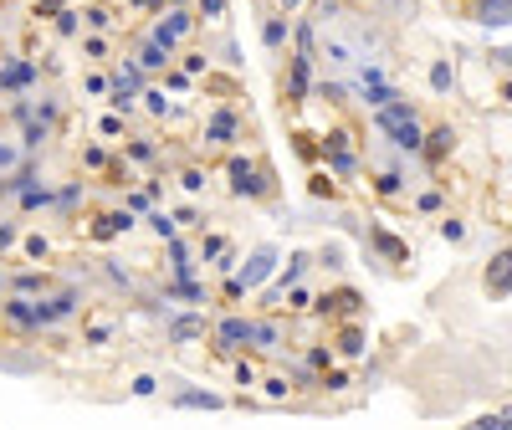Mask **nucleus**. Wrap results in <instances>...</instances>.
I'll return each instance as SVG.
<instances>
[{"mask_svg": "<svg viewBox=\"0 0 512 430\" xmlns=\"http://www.w3.org/2000/svg\"><path fill=\"white\" fill-rule=\"evenodd\" d=\"M308 267H313V262H308L303 251H297V256H287V272H282V287H287V282H297V277H303Z\"/></svg>", "mask_w": 512, "mask_h": 430, "instance_id": "c85d7f7f", "label": "nucleus"}, {"mask_svg": "<svg viewBox=\"0 0 512 430\" xmlns=\"http://www.w3.org/2000/svg\"><path fill=\"white\" fill-rule=\"evenodd\" d=\"M262 41H267V47L277 52V47H282V41H287V16H272V21L262 26Z\"/></svg>", "mask_w": 512, "mask_h": 430, "instance_id": "393cba45", "label": "nucleus"}, {"mask_svg": "<svg viewBox=\"0 0 512 430\" xmlns=\"http://www.w3.org/2000/svg\"><path fill=\"white\" fill-rule=\"evenodd\" d=\"M323 57H328L333 67H349V62H354V47H349L344 36H328V41H323Z\"/></svg>", "mask_w": 512, "mask_h": 430, "instance_id": "a211bd4d", "label": "nucleus"}, {"mask_svg": "<svg viewBox=\"0 0 512 430\" xmlns=\"http://www.w3.org/2000/svg\"><path fill=\"white\" fill-rule=\"evenodd\" d=\"M72 313H77V292H57V297H47V303H36V328H52Z\"/></svg>", "mask_w": 512, "mask_h": 430, "instance_id": "39448f33", "label": "nucleus"}, {"mask_svg": "<svg viewBox=\"0 0 512 430\" xmlns=\"http://www.w3.org/2000/svg\"><path fill=\"white\" fill-rule=\"evenodd\" d=\"M98 128H103V139H113V134H123V118H103Z\"/></svg>", "mask_w": 512, "mask_h": 430, "instance_id": "8fccbe9b", "label": "nucleus"}, {"mask_svg": "<svg viewBox=\"0 0 512 430\" xmlns=\"http://www.w3.org/2000/svg\"><path fill=\"white\" fill-rule=\"evenodd\" d=\"M308 98V57H292V103Z\"/></svg>", "mask_w": 512, "mask_h": 430, "instance_id": "aec40b11", "label": "nucleus"}, {"mask_svg": "<svg viewBox=\"0 0 512 430\" xmlns=\"http://www.w3.org/2000/svg\"><path fill=\"white\" fill-rule=\"evenodd\" d=\"M103 338H113V323H108V318H98V323L88 328V343H103Z\"/></svg>", "mask_w": 512, "mask_h": 430, "instance_id": "37998d69", "label": "nucleus"}, {"mask_svg": "<svg viewBox=\"0 0 512 430\" xmlns=\"http://www.w3.org/2000/svg\"><path fill=\"white\" fill-rule=\"evenodd\" d=\"M236 384H241V390H251V384H256V369H251V364H236Z\"/></svg>", "mask_w": 512, "mask_h": 430, "instance_id": "de8ad7c7", "label": "nucleus"}, {"mask_svg": "<svg viewBox=\"0 0 512 430\" xmlns=\"http://www.w3.org/2000/svg\"><path fill=\"white\" fill-rule=\"evenodd\" d=\"M272 180H267V169L262 164H251V159H231V195H267Z\"/></svg>", "mask_w": 512, "mask_h": 430, "instance_id": "f257e3e1", "label": "nucleus"}, {"mask_svg": "<svg viewBox=\"0 0 512 430\" xmlns=\"http://www.w3.org/2000/svg\"><path fill=\"white\" fill-rule=\"evenodd\" d=\"M0 313H6V323H11V328H21V333H36V297L16 292V297H6V303H0Z\"/></svg>", "mask_w": 512, "mask_h": 430, "instance_id": "20e7f679", "label": "nucleus"}, {"mask_svg": "<svg viewBox=\"0 0 512 430\" xmlns=\"http://www.w3.org/2000/svg\"><path fill=\"white\" fill-rule=\"evenodd\" d=\"M82 164H88V169H103V164H108V154L93 144V149H82Z\"/></svg>", "mask_w": 512, "mask_h": 430, "instance_id": "c03bdc74", "label": "nucleus"}, {"mask_svg": "<svg viewBox=\"0 0 512 430\" xmlns=\"http://www.w3.org/2000/svg\"><path fill=\"white\" fill-rule=\"evenodd\" d=\"M277 323H246V343L251 349H277Z\"/></svg>", "mask_w": 512, "mask_h": 430, "instance_id": "2eb2a0df", "label": "nucleus"}, {"mask_svg": "<svg viewBox=\"0 0 512 430\" xmlns=\"http://www.w3.org/2000/svg\"><path fill=\"white\" fill-rule=\"evenodd\" d=\"M313 195H333V180L328 175H313Z\"/></svg>", "mask_w": 512, "mask_h": 430, "instance_id": "3c124183", "label": "nucleus"}, {"mask_svg": "<svg viewBox=\"0 0 512 430\" xmlns=\"http://www.w3.org/2000/svg\"><path fill=\"white\" fill-rule=\"evenodd\" d=\"M507 277H512V256L497 251L492 262H487V292H492V297H507Z\"/></svg>", "mask_w": 512, "mask_h": 430, "instance_id": "1a4fd4ad", "label": "nucleus"}, {"mask_svg": "<svg viewBox=\"0 0 512 430\" xmlns=\"http://www.w3.org/2000/svg\"><path fill=\"white\" fill-rule=\"evenodd\" d=\"M431 88H436V93H451V88H456V67H451V57H436V62H431Z\"/></svg>", "mask_w": 512, "mask_h": 430, "instance_id": "f3484780", "label": "nucleus"}, {"mask_svg": "<svg viewBox=\"0 0 512 430\" xmlns=\"http://www.w3.org/2000/svg\"><path fill=\"white\" fill-rule=\"evenodd\" d=\"M21 246H26V256H31V262H47V256H52V241L41 236V231H31V236H26Z\"/></svg>", "mask_w": 512, "mask_h": 430, "instance_id": "4be33fe9", "label": "nucleus"}, {"mask_svg": "<svg viewBox=\"0 0 512 430\" xmlns=\"http://www.w3.org/2000/svg\"><path fill=\"white\" fill-rule=\"evenodd\" d=\"M128 390H134V395H139V400H149V395H154V390H159V379H154V374H139V379H134V384H128Z\"/></svg>", "mask_w": 512, "mask_h": 430, "instance_id": "f704fd0d", "label": "nucleus"}, {"mask_svg": "<svg viewBox=\"0 0 512 430\" xmlns=\"http://www.w3.org/2000/svg\"><path fill=\"white\" fill-rule=\"evenodd\" d=\"M113 108H118V113H134V108H139V93H123V88H113Z\"/></svg>", "mask_w": 512, "mask_h": 430, "instance_id": "c9c22d12", "label": "nucleus"}, {"mask_svg": "<svg viewBox=\"0 0 512 430\" xmlns=\"http://www.w3.org/2000/svg\"><path fill=\"white\" fill-rule=\"evenodd\" d=\"M175 405L180 410H221V395H210V390H175Z\"/></svg>", "mask_w": 512, "mask_h": 430, "instance_id": "ddd939ff", "label": "nucleus"}, {"mask_svg": "<svg viewBox=\"0 0 512 430\" xmlns=\"http://www.w3.org/2000/svg\"><path fill=\"white\" fill-rule=\"evenodd\" d=\"M374 246H379L384 256H390V262H405V256H410V251H405V246H400L390 231H374Z\"/></svg>", "mask_w": 512, "mask_h": 430, "instance_id": "b1692460", "label": "nucleus"}, {"mask_svg": "<svg viewBox=\"0 0 512 430\" xmlns=\"http://www.w3.org/2000/svg\"><path fill=\"white\" fill-rule=\"evenodd\" d=\"M128 159H139V164H149V159H154V144H149V139H134V144H128Z\"/></svg>", "mask_w": 512, "mask_h": 430, "instance_id": "4c0bfd02", "label": "nucleus"}, {"mask_svg": "<svg viewBox=\"0 0 512 430\" xmlns=\"http://www.w3.org/2000/svg\"><path fill=\"white\" fill-rule=\"evenodd\" d=\"M180 185H185L190 195H200V190H205V169H185V175H180Z\"/></svg>", "mask_w": 512, "mask_h": 430, "instance_id": "e433bc0d", "label": "nucleus"}, {"mask_svg": "<svg viewBox=\"0 0 512 430\" xmlns=\"http://www.w3.org/2000/svg\"><path fill=\"white\" fill-rule=\"evenodd\" d=\"M57 31L72 36V31H77V11H57Z\"/></svg>", "mask_w": 512, "mask_h": 430, "instance_id": "a18cd8bd", "label": "nucleus"}, {"mask_svg": "<svg viewBox=\"0 0 512 430\" xmlns=\"http://www.w3.org/2000/svg\"><path fill=\"white\" fill-rule=\"evenodd\" d=\"M507 16H512V0H477V21L482 26H507Z\"/></svg>", "mask_w": 512, "mask_h": 430, "instance_id": "9b49d317", "label": "nucleus"}, {"mask_svg": "<svg viewBox=\"0 0 512 430\" xmlns=\"http://www.w3.org/2000/svg\"><path fill=\"white\" fill-rule=\"evenodd\" d=\"M420 149H425V159H431V164H446V154L456 149V128L441 123V128H431V134H420Z\"/></svg>", "mask_w": 512, "mask_h": 430, "instance_id": "423d86ee", "label": "nucleus"}, {"mask_svg": "<svg viewBox=\"0 0 512 430\" xmlns=\"http://www.w3.org/2000/svg\"><path fill=\"white\" fill-rule=\"evenodd\" d=\"M292 292H287V308H308L313 303V297H308V287H297V282H287Z\"/></svg>", "mask_w": 512, "mask_h": 430, "instance_id": "58836bf2", "label": "nucleus"}, {"mask_svg": "<svg viewBox=\"0 0 512 430\" xmlns=\"http://www.w3.org/2000/svg\"><path fill=\"white\" fill-rule=\"evenodd\" d=\"M400 190V169H384L379 175V195H395Z\"/></svg>", "mask_w": 512, "mask_h": 430, "instance_id": "a19ab883", "label": "nucleus"}, {"mask_svg": "<svg viewBox=\"0 0 512 430\" xmlns=\"http://www.w3.org/2000/svg\"><path fill=\"white\" fill-rule=\"evenodd\" d=\"M190 26H195V21H190V11H164V21L154 26V36H159V41H169V47H180V41L190 36Z\"/></svg>", "mask_w": 512, "mask_h": 430, "instance_id": "0eeeda50", "label": "nucleus"}, {"mask_svg": "<svg viewBox=\"0 0 512 430\" xmlns=\"http://www.w3.org/2000/svg\"><path fill=\"white\" fill-rule=\"evenodd\" d=\"M0 369H16V374H31V369H41L36 359H26V354H0Z\"/></svg>", "mask_w": 512, "mask_h": 430, "instance_id": "c756f323", "label": "nucleus"}, {"mask_svg": "<svg viewBox=\"0 0 512 430\" xmlns=\"http://www.w3.org/2000/svg\"><path fill=\"white\" fill-rule=\"evenodd\" d=\"M82 52H88V57H103L108 41H103V36H88V41H82Z\"/></svg>", "mask_w": 512, "mask_h": 430, "instance_id": "49530a36", "label": "nucleus"}, {"mask_svg": "<svg viewBox=\"0 0 512 430\" xmlns=\"http://www.w3.org/2000/svg\"><path fill=\"white\" fill-rule=\"evenodd\" d=\"M323 303H333L338 313H359V308H364V297H359V292H338V297H323Z\"/></svg>", "mask_w": 512, "mask_h": 430, "instance_id": "a878e982", "label": "nucleus"}, {"mask_svg": "<svg viewBox=\"0 0 512 430\" xmlns=\"http://www.w3.org/2000/svg\"><path fill=\"white\" fill-rule=\"evenodd\" d=\"M144 108H149L154 118H164V113H169V98H164L159 88H144Z\"/></svg>", "mask_w": 512, "mask_h": 430, "instance_id": "473e14b6", "label": "nucleus"}, {"mask_svg": "<svg viewBox=\"0 0 512 430\" xmlns=\"http://www.w3.org/2000/svg\"><path fill=\"white\" fill-rule=\"evenodd\" d=\"M169 57H175V47H169V41H159V36L149 31V41L139 47V67H144V72H159V67H169Z\"/></svg>", "mask_w": 512, "mask_h": 430, "instance_id": "6e6552de", "label": "nucleus"}, {"mask_svg": "<svg viewBox=\"0 0 512 430\" xmlns=\"http://www.w3.org/2000/svg\"><path fill=\"white\" fill-rule=\"evenodd\" d=\"M210 333V323H205V313H175L169 318V343H175V349H190V343H200Z\"/></svg>", "mask_w": 512, "mask_h": 430, "instance_id": "f03ea898", "label": "nucleus"}, {"mask_svg": "<svg viewBox=\"0 0 512 430\" xmlns=\"http://www.w3.org/2000/svg\"><path fill=\"white\" fill-rule=\"evenodd\" d=\"M16 241H21V231H16L11 221H0V251H11Z\"/></svg>", "mask_w": 512, "mask_h": 430, "instance_id": "79ce46f5", "label": "nucleus"}, {"mask_svg": "<svg viewBox=\"0 0 512 430\" xmlns=\"http://www.w3.org/2000/svg\"><path fill=\"white\" fill-rule=\"evenodd\" d=\"M149 226H154L159 236H175V215H164V210H149Z\"/></svg>", "mask_w": 512, "mask_h": 430, "instance_id": "72a5a7b5", "label": "nucleus"}, {"mask_svg": "<svg viewBox=\"0 0 512 430\" xmlns=\"http://www.w3.org/2000/svg\"><path fill=\"white\" fill-rule=\"evenodd\" d=\"M41 287H47V277H41V272H21L16 277V292H26V297H36Z\"/></svg>", "mask_w": 512, "mask_h": 430, "instance_id": "2f4dec72", "label": "nucleus"}, {"mask_svg": "<svg viewBox=\"0 0 512 430\" xmlns=\"http://www.w3.org/2000/svg\"><path fill=\"white\" fill-rule=\"evenodd\" d=\"M236 128H241V118H236L231 108H221L216 118H210V128H205V139H210V144H231V139H236Z\"/></svg>", "mask_w": 512, "mask_h": 430, "instance_id": "9d476101", "label": "nucleus"}, {"mask_svg": "<svg viewBox=\"0 0 512 430\" xmlns=\"http://www.w3.org/2000/svg\"><path fill=\"white\" fill-rule=\"evenodd\" d=\"M256 384H262V390H267V400H287V390H292V384H287V374H272V379H256Z\"/></svg>", "mask_w": 512, "mask_h": 430, "instance_id": "bb28decb", "label": "nucleus"}, {"mask_svg": "<svg viewBox=\"0 0 512 430\" xmlns=\"http://www.w3.org/2000/svg\"><path fill=\"white\" fill-rule=\"evenodd\" d=\"M118 231H134V215H128V210H113V215H103V226L93 231V236H118Z\"/></svg>", "mask_w": 512, "mask_h": 430, "instance_id": "6ab92c4d", "label": "nucleus"}, {"mask_svg": "<svg viewBox=\"0 0 512 430\" xmlns=\"http://www.w3.org/2000/svg\"><path fill=\"white\" fill-rule=\"evenodd\" d=\"M379 134H390V144L405 149V154H420V134H425V128H420L415 113H405V118H395V123H384Z\"/></svg>", "mask_w": 512, "mask_h": 430, "instance_id": "7ed1b4c3", "label": "nucleus"}, {"mask_svg": "<svg viewBox=\"0 0 512 430\" xmlns=\"http://www.w3.org/2000/svg\"><path fill=\"white\" fill-rule=\"evenodd\" d=\"M21 159H26V149H21L11 134H0V175H16Z\"/></svg>", "mask_w": 512, "mask_h": 430, "instance_id": "4468645a", "label": "nucleus"}, {"mask_svg": "<svg viewBox=\"0 0 512 430\" xmlns=\"http://www.w3.org/2000/svg\"><path fill=\"white\" fill-rule=\"evenodd\" d=\"M267 272H272V251L262 246V251H256V256H251V267L241 272V287H256V282H262Z\"/></svg>", "mask_w": 512, "mask_h": 430, "instance_id": "dca6fc26", "label": "nucleus"}, {"mask_svg": "<svg viewBox=\"0 0 512 430\" xmlns=\"http://www.w3.org/2000/svg\"><path fill=\"white\" fill-rule=\"evenodd\" d=\"M82 21H88L93 31H108V26H113V11H108V6H93V11H82Z\"/></svg>", "mask_w": 512, "mask_h": 430, "instance_id": "7c9ffc66", "label": "nucleus"}, {"mask_svg": "<svg viewBox=\"0 0 512 430\" xmlns=\"http://www.w3.org/2000/svg\"><path fill=\"white\" fill-rule=\"evenodd\" d=\"M338 354L359 359V354H364V333H359V328H344V333H338Z\"/></svg>", "mask_w": 512, "mask_h": 430, "instance_id": "412c9836", "label": "nucleus"}, {"mask_svg": "<svg viewBox=\"0 0 512 430\" xmlns=\"http://www.w3.org/2000/svg\"><path fill=\"white\" fill-rule=\"evenodd\" d=\"M200 16L205 21H221L226 16V0H200Z\"/></svg>", "mask_w": 512, "mask_h": 430, "instance_id": "ea45409f", "label": "nucleus"}, {"mask_svg": "<svg viewBox=\"0 0 512 430\" xmlns=\"http://www.w3.org/2000/svg\"><path fill=\"white\" fill-rule=\"evenodd\" d=\"M26 82H31V67L26 62H11L6 72H0V88H26Z\"/></svg>", "mask_w": 512, "mask_h": 430, "instance_id": "5701e85b", "label": "nucleus"}, {"mask_svg": "<svg viewBox=\"0 0 512 430\" xmlns=\"http://www.w3.org/2000/svg\"><path fill=\"white\" fill-rule=\"evenodd\" d=\"M216 349H246V318H226L216 328Z\"/></svg>", "mask_w": 512, "mask_h": 430, "instance_id": "f8f14e48", "label": "nucleus"}, {"mask_svg": "<svg viewBox=\"0 0 512 430\" xmlns=\"http://www.w3.org/2000/svg\"><path fill=\"white\" fill-rule=\"evenodd\" d=\"M441 241H446V246H461V241H466V226L456 221V215H446V221H441Z\"/></svg>", "mask_w": 512, "mask_h": 430, "instance_id": "cd10ccee", "label": "nucleus"}, {"mask_svg": "<svg viewBox=\"0 0 512 430\" xmlns=\"http://www.w3.org/2000/svg\"><path fill=\"white\" fill-rule=\"evenodd\" d=\"M415 205H420V210H425V215H436V210H441V195H436V190H431V195H420V200H415Z\"/></svg>", "mask_w": 512, "mask_h": 430, "instance_id": "09e8293b", "label": "nucleus"}]
</instances>
